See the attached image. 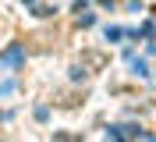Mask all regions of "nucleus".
I'll return each mask as SVG.
<instances>
[{
  "label": "nucleus",
  "mask_w": 156,
  "mask_h": 142,
  "mask_svg": "<svg viewBox=\"0 0 156 142\" xmlns=\"http://www.w3.org/2000/svg\"><path fill=\"white\" fill-rule=\"evenodd\" d=\"M21 60H25V46H7L4 53H0V64H7V67L21 64Z\"/></svg>",
  "instance_id": "1"
},
{
  "label": "nucleus",
  "mask_w": 156,
  "mask_h": 142,
  "mask_svg": "<svg viewBox=\"0 0 156 142\" xmlns=\"http://www.w3.org/2000/svg\"><path fill=\"white\" fill-rule=\"evenodd\" d=\"M128 60H131V71H135V75H142V78L149 75V67H146V60H142V57H128Z\"/></svg>",
  "instance_id": "2"
}]
</instances>
